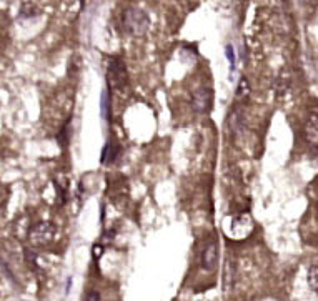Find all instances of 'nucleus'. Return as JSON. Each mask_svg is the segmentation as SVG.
I'll use <instances>...</instances> for the list:
<instances>
[{"instance_id":"nucleus-1","label":"nucleus","mask_w":318,"mask_h":301,"mask_svg":"<svg viewBox=\"0 0 318 301\" xmlns=\"http://www.w3.org/2000/svg\"><path fill=\"white\" fill-rule=\"evenodd\" d=\"M107 85L108 90H117V92H127L129 88V74L127 67L120 58H110L107 68Z\"/></svg>"},{"instance_id":"nucleus-2","label":"nucleus","mask_w":318,"mask_h":301,"mask_svg":"<svg viewBox=\"0 0 318 301\" xmlns=\"http://www.w3.org/2000/svg\"><path fill=\"white\" fill-rule=\"evenodd\" d=\"M124 24L127 27V30L130 32L132 35H137V37H142L145 32L148 30L150 20L148 15L145 13V10L137 7H132L125 12L124 15Z\"/></svg>"},{"instance_id":"nucleus-3","label":"nucleus","mask_w":318,"mask_h":301,"mask_svg":"<svg viewBox=\"0 0 318 301\" xmlns=\"http://www.w3.org/2000/svg\"><path fill=\"white\" fill-rule=\"evenodd\" d=\"M55 231L57 230H55V225H53V223H50V221L37 223V225H34L30 228L29 241L34 246H45L53 240Z\"/></svg>"},{"instance_id":"nucleus-4","label":"nucleus","mask_w":318,"mask_h":301,"mask_svg":"<svg viewBox=\"0 0 318 301\" xmlns=\"http://www.w3.org/2000/svg\"><path fill=\"white\" fill-rule=\"evenodd\" d=\"M212 90L207 88V86H202V88L195 90L192 95V108L197 113H207L212 108Z\"/></svg>"},{"instance_id":"nucleus-5","label":"nucleus","mask_w":318,"mask_h":301,"mask_svg":"<svg viewBox=\"0 0 318 301\" xmlns=\"http://www.w3.org/2000/svg\"><path fill=\"white\" fill-rule=\"evenodd\" d=\"M253 230V220L248 213H242L233 220L231 225V236L235 240H245Z\"/></svg>"},{"instance_id":"nucleus-6","label":"nucleus","mask_w":318,"mask_h":301,"mask_svg":"<svg viewBox=\"0 0 318 301\" xmlns=\"http://www.w3.org/2000/svg\"><path fill=\"white\" fill-rule=\"evenodd\" d=\"M217 264H219V245H217L215 240H210L202 252V266L203 270L213 271Z\"/></svg>"},{"instance_id":"nucleus-7","label":"nucleus","mask_w":318,"mask_h":301,"mask_svg":"<svg viewBox=\"0 0 318 301\" xmlns=\"http://www.w3.org/2000/svg\"><path fill=\"white\" fill-rule=\"evenodd\" d=\"M303 135L305 140L313 147H318V115H310L307 118L305 127H303Z\"/></svg>"},{"instance_id":"nucleus-8","label":"nucleus","mask_w":318,"mask_h":301,"mask_svg":"<svg viewBox=\"0 0 318 301\" xmlns=\"http://www.w3.org/2000/svg\"><path fill=\"white\" fill-rule=\"evenodd\" d=\"M110 90L105 88L102 90V93H100V115H102L103 120L110 122V95H108Z\"/></svg>"},{"instance_id":"nucleus-9","label":"nucleus","mask_w":318,"mask_h":301,"mask_svg":"<svg viewBox=\"0 0 318 301\" xmlns=\"http://www.w3.org/2000/svg\"><path fill=\"white\" fill-rule=\"evenodd\" d=\"M115 155H117V152H115V148H113V145L110 143V141H107L105 147H103V150H102L100 163H102V165H108V163H110L113 158H115Z\"/></svg>"},{"instance_id":"nucleus-10","label":"nucleus","mask_w":318,"mask_h":301,"mask_svg":"<svg viewBox=\"0 0 318 301\" xmlns=\"http://www.w3.org/2000/svg\"><path fill=\"white\" fill-rule=\"evenodd\" d=\"M308 285L313 291L318 293V263L312 264L310 270H308Z\"/></svg>"},{"instance_id":"nucleus-11","label":"nucleus","mask_w":318,"mask_h":301,"mask_svg":"<svg viewBox=\"0 0 318 301\" xmlns=\"http://www.w3.org/2000/svg\"><path fill=\"white\" fill-rule=\"evenodd\" d=\"M39 13V5L34 2H25L22 5V17H35Z\"/></svg>"},{"instance_id":"nucleus-12","label":"nucleus","mask_w":318,"mask_h":301,"mask_svg":"<svg viewBox=\"0 0 318 301\" xmlns=\"http://www.w3.org/2000/svg\"><path fill=\"white\" fill-rule=\"evenodd\" d=\"M248 93H250V84H248V80L243 77V79H240V84H238V88H237V95H235V97L240 100V98L247 97Z\"/></svg>"},{"instance_id":"nucleus-13","label":"nucleus","mask_w":318,"mask_h":301,"mask_svg":"<svg viewBox=\"0 0 318 301\" xmlns=\"http://www.w3.org/2000/svg\"><path fill=\"white\" fill-rule=\"evenodd\" d=\"M227 58H228V62H230V70L233 72V68H235V55H233V47H231V45H227Z\"/></svg>"},{"instance_id":"nucleus-14","label":"nucleus","mask_w":318,"mask_h":301,"mask_svg":"<svg viewBox=\"0 0 318 301\" xmlns=\"http://www.w3.org/2000/svg\"><path fill=\"white\" fill-rule=\"evenodd\" d=\"M84 301H100V296H98V293L97 291H89L87 295H85V300Z\"/></svg>"},{"instance_id":"nucleus-15","label":"nucleus","mask_w":318,"mask_h":301,"mask_svg":"<svg viewBox=\"0 0 318 301\" xmlns=\"http://www.w3.org/2000/svg\"><path fill=\"white\" fill-rule=\"evenodd\" d=\"M93 252H95V253H93V257H95V258H98V257H100V246H95Z\"/></svg>"}]
</instances>
